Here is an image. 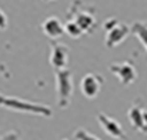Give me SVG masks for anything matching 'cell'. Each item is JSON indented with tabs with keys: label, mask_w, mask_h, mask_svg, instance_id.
I'll return each instance as SVG.
<instances>
[{
	"label": "cell",
	"mask_w": 147,
	"mask_h": 140,
	"mask_svg": "<svg viewBox=\"0 0 147 140\" xmlns=\"http://www.w3.org/2000/svg\"><path fill=\"white\" fill-rule=\"evenodd\" d=\"M104 85V79L98 73H87L80 80V92L86 99H96Z\"/></svg>",
	"instance_id": "277c9868"
},
{
	"label": "cell",
	"mask_w": 147,
	"mask_h": 140,
	"mask_svg": "<svg viewBox=\"0 0 147 140\" xmlns=\"http://www.w3.org/2000/svg\"><path fill=\"white\" fill-rule=\"evenodd\" d=\"M69 47L64 43H51L50 46V64L51 67L57 70H64L69 64Z\"/></svg>",
	"instance_id": "52a82bcc"
},
{
	"label": "cell",
	"mask_w": 147,
	"mask_h": 140,
	"mask_svg": "<svg viewBox=\"0 0 147 140\" xmlns=\"http://www.w3.org/2000/svg\"><path fill=\"white\" fill-rule=\"evenodd\" d=\"M0 140H22V135L19 130H9L0 136Z\"/></svg>",
	"instance_id": "5bb4252c"
},
{
	"label": "cell",
	"mask_w": 147,
	"mask_h": 140,
	"mask_svg": "<svg viewBox=\"0 0 147 140\" xmlns=\"http://www.w3.org/2000/svg\"><path fill=\"white\" fill-rule=\"evenodd\" d=\"M117 24H119V20L114 19V17H110V19H107V20L103 23V29H104L106 33H107V32H110L111 29H114Z\"/></svg>",
	"instance_id": "9a60e30c"
},
{
	"label": "cell",
	"mask_w": 147,
	"mask_h": 140,
	"mask_svg": "<svg viewBox=\"0 0 147 140\" xmlns=\"http://www.w3.org/2000/svg\"><path fill=\"white\" fill-rule=\"evenodd\" d=\"M74 139L76 140H100L97 136L92 135L90 132H87L86 129H77L74 132Z\"/></svg>",
	"instance_id": "4fadbf2b"
},
{
	"label": "cell",
	"mask_w": 147,
	"mask_h": 140,
	"mask_svg": "<svg viewBox=\"0 0 147 140\" xmlns=\"http://www.w3.org/2000/svg\"><path fill=\"white\" fill-rule=\"evenodd\" d=\"M97 122L100 124V127H101V130L106 135H109L110 137L117 140H127V136H126V132H124L123 126L117 120H114L113 117H110L104 113H98Z\"/></svg>",
	"instance_id": "8992f818"
},
{
	"label": "cell",
	"mask_w": 147,
	"mask_h": 140,
	"mask_svg": "<svg viewBox=\"0 0 147 140\" xmlns=\"http://www.w3.org/2000/svg\"><path fill=\"white\" fill-rule=\"evenodd\" d=\"M144 112L146 109H143L142 104H139L137 101L131 104V107L129 109L127 112V117L131 123V126L139 130V132H143V126H144Z\"/></svg>",
	"instance_id": "30bf717a"
},
{
	"label": "cell",
	"mask_w": 147,
	"mask_h": 140,
	"mask_svg": "<svg viewBox=\"0 0 147 140\" xmlns=\"http://www.w3.org/2000/svg\"><path fill=\"white\" fill-rule=\"evenodd\" d=\"M9 26V19H7V14L0 9V32L1 30H6Z\"/></svg>",
	"instance_id": "2e32d148"
},
{
	"label": "cell",
	"mask_w": 147,
	"mask_h": 140,
	"mask_svg": "<svg viewBox=\"0 0 147 140\" xmlns=\"http://www.w3.org/2000/svg\"><path fill=\"white\" fill-rule=\"evenodd\" d=\"M0 107H4V109H9V110H14V112H19V113L43 116V117H51L53 116L51 107L46 106V104L23 100V99L13 97V96H6V94L1 93H0Z\"/></svg>",
	"instance_id": "6da1fadb"
},
{
	"label": "cell",
	"mask_w": 147,
	"mask_h": 140,
	"mask_svg": "<svg viewBox=\"0 0 147 140\" xmlns=\"http://www.w3.org/2000/svg\"><path fill=\"white\" fill-rule=\"evenodd\" d=\"M42 30H43V33H45L49 39H53V40L60 39V37L66 33L64 24H63V23L60 22V19L56 17V16H49V17H46V19L43 20V23H42Z\"/></svg>",
	"instance_id": "9c48e42d"
},
{
	"label": "cell",
	"mask_w": 147,
	"mask_h": 140,
	"mask_svg": "<svg viewBox=\"0 0 147 140\" xmlns=\"http://www.w3.org/2000/svg\"><path fill=\"white\" fill-rule=\"evenodd\" d=\"M131 33V27H129L126 23H119L114 29H111L110 32H107L106 34V46L107 47H116L120 43H123L126 40V37Z\"/></svg>",
	"instance_id": "ba28073f"
},
{
	"label": "cell",
	"mask_w": 147,
	"mask_h": 140,
	"mask_svg": "<svg viewBox=\"0 0 147 140\" xmlns=\"http://www.w3.org/2000/svg\"><path fill=\"white\" fill-rule=\"evenodd\" d=\"M56 77V94L57 106L60 109H67L73 96V73L69 69L54 72Z\"/></svg>",
	"instance_id": "7a4b0ae2"
},
{
	"label": "cell",
	"mask_w": 147,
	"mask_h": 140,
	"mask_svg": "<svg viewBox=\"0 0 147 140\" xmlns=\"http://www.w3.org/2000/svg\"><path fill=\"white\" fill-rule=\"evenodd\" d=\"M67 14H69V17L71 16L70 20H74V22L82 27L83 33H86V34H90V33L94 30L96 24H97V23H96V16H94V13L90 11V10L74 9V7L71 6V9H70V11H69Z\"/></svg>",
	"instance_id": "5b68a950"
},
{
	"label": "cell",
	"mask_w": 147,
	"mask_h": 140,
	"mask_svg": "<svg viewBox=\"0 0 147 140\" xmlns=\"http://www.w3.org/2000/svg\"><path fill=\"white\" fill-rule=\"evenodd\" d=\"M110 72L119 79V82L123 86H129L136 82L139 73L136 70V66L131 62H119L110 64Z\"/></svg>",
	"instance_id": "3957f363"
},
{
	"label": "cell",
	"mask_w": 147,
	"mask_h": 140,
	"mask_svg": "<svg viewBox=\"0 0 147 140\" xmlns=\"http://www.w3.org/2000/svg\"><path fill=\"white\" fill-rule=\"evenodd\" d=\"M64 30H66V33H67L71 39H79V37L83 34L82 27H80L74 20H69V22L64 24Z\"/></svg>",
	"instance_id": "7c38bea8"
},
{
	"label": "cell",
	"mask_w": 147,
	"mask_h": 140,
	"mask_svg": "<svg viewBox=\"0 0 147 140\" xmlns=\"http://www.w3.org/2000/svg\"><path fill=\"white\" fill-rule=\"evenodd\" d=\"M61 140H67V139H61Z\"/></svg>",
	"instance_id": "e0dca14e"
},
{
	"label": "cell",
	"mask_w": 147,
	"mask_h": 140,
	"mask_svg": "<svg viewBox=\"0 0 147 140\" xmlns=\"http://www.w3.org/2000/svg\"><path fill=\"white\" fill-rule=\"evenodd\" d=\"M131 34H134L147 51V22H134L131 24Z\"/></svg>",
	"instance_id": "8fae6325"
}]
</instances>
